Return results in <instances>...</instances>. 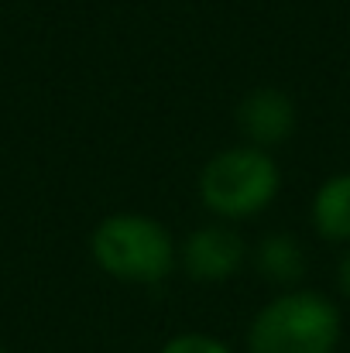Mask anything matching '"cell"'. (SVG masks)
<instances>
[{
	"mask_svg": "<svg viewBox=\"0 0 350 353\" xmlns=\"http://www.w3.org/2000/svg\"><path fill=\"white\" fill-rule=\"evenodd\" d=\"M0 353H7V350H3V347H0Z\"/></svg>",
	"mask_w": 350,
	"mask_h": 353,
	"instance_id": "cell-10",
	"label": "cell"
},
{
	"mask_svg": "<svg viewBox=\"0 0 350 353\" xmlns=\"http://www.w3.org/2000/svg\"><path fill=\"white\" fill-rule=\"evenodd\" d=\"M196 192L210 220L237 227L275 206L282 192V168L271 151L240 141L203 161Z\"/></svg>",
	"mask_w": 350,
	"mask_h": 353,
	"instance_id": "cell-3",
	"label": "cell"
},
{
	"mask_svg": "<svg viewBox=\"0 0 350 353\" xmlns=\"http://www.w3.org/2000/svg\"><path fill=\"white\" fill-rule=\"evenodd\" d=\"M251 264V243L233 223H200L179 243V268L196 285H227Z\"/></svg>",
	"mask_w": 350,
	"mask_h": 353,
	"instance_id": "cell-4",
	"label": "cell"
},
{
	"mask_svg": "<svg viewBox=\"0 0 350 353\" xmlns=\"http://www.w3.org/2000/svg\"><path fill=\"white\" fill-rule=\"evenodd\" d=\"M233 123H237L244 144H254L261 151H275L295 134L299 107L278 86H254L251 93L240 97V103L233 110Z\"/></svg>",
	"mask_w": 350,
	"mask_h": 353,
	"instance_id": "cell-5",
	"label": "cell"
},
{
	"mask_svg": "<svg viewBox=\"0 0 350 353\" xmlns=\"http://www.w3.org/2000/svg\"><path fill=\"white\" fill-rule=\"evenodd\" d=\"M251 268L264 285L289 292V288L302 285V278L309 271V254H306L299 236L264 234L257 243H251Z\"/></svg>",
	"mask_w": 350,
	"mask_h": 353,
	"instance_id": "cell-6",
	"label": "cell"
},
{
	"mask_svg": "<svg viewBox=\"0 0 350 353\" xmlns=\"http://www.w3.org/2000/svg\"><path fill=\"white\" fill-rule=\"evenodd\" d=\"M309 223L320 240L350 247V172L323 179L309 203Z\"/></svg>",
	"mask_w": 350,
	"mask_h": 353,
	"instance_id": "cell-7",
	"label": "cell"
},
{
	"mask_svg": "<svg viewBox=\"0 0 350 353\" xmlns=\"http://www.w3.org/2000/svg\"><path fill=\"white\" fill-rule=\"evenodd\" d=\"M337 288H340L344 302L350 305V247H344V254L337 261Z\"/></svg>",
	"mask_w": 350,
	"mask_h": 353,
	"instance_id": "cell-9",
	"label": "cell"
},
{
	"mask_svg": "<svg viewBox=\"0 0 350 353\" xmlns=\"http://www.w3.org/2000/svg\"><path fill=\"white\" fill-rule=\"evenodd\" d=\"M344 340L340 305L316 288L275 292L247 323V353H337Z\"/></svg>",
	"mask_w": 350,
	"mask_h": 353,
	"instance_id": "cell-1",
	"label": "cell"
},
{
	"mask_svg": "<svg viewBox=\"0 0 350 353\" xmlns=\"http://www.w3.org/2000/svg\"><path fill=\"white\" fill-rule=\"evenodd\" d=\"M158 353H237L231 343H224L220 336H210V333H200V330H189V333H175L168 336Z\"/></svg>",
	"mask_w": 350,
	"mask_h": 353,
	"instance_id": "cell-8",
	"label": "cell"
},
{
	"mask_svg": "<svg viewBox=\"0 0 350 353\" xmlns=\"http://www.w3.org/2000/svg\"><path fill=\"white\" fill-rule=\"evenodd\" d=\"M93 264L120 285L155 288L179 271V243L168 227L148 213L120 210L104 216L90 234Z\"/></svg>",
	"mask_w": 350,
	"mask_h": 353,
	"instance_id": "cell-2",
	"label": "cell"
}]
</instances>
